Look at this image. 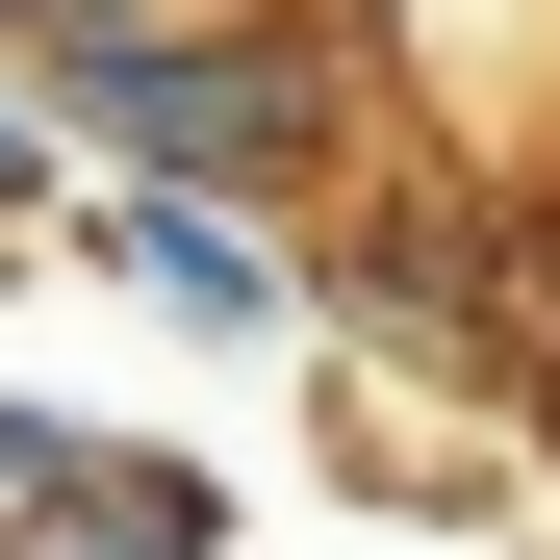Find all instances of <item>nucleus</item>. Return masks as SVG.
Segmentation results:
<instances>
[{
    "instance_id": "423d86ee",
    "label": "nucleus",
    "mask_w": 560,
    "mask_h": 560,
    "mask_svg": "<svg viewBox=\"0 0 560 560\" xmlns=\"http://www.w3.org/2000/svg\"><path fill=\"white\" fill-rule=\"evenodd\" d=\"M510 306H535V357H560V178H510Z\"/></svg>"
},
{
    "instance_id": "39448f33",
    "label": "nucleus",
    "mask_w": 560,
    "mask_h": 560,
    "mask_svg": "<svg viewBox=\"0 0 560 560\" xmlns=\"http://www.w3.org/2000/svg\"><path fill=\"white\" fill-rule=\"evenodd\" d=\"M51 178H77V153H51V103H26V51H0V230H51Z\"/></svg>"
},
{
    "instance_id": "7ed1b4c3",
    "label": "nucleus",
    "mask_w": 560,
    "mask_h": 560,
    "mask_svg": "<svg viewBox=\"0 0 560 560\" xmlns=\"http://www.w3.org/2000/svg\"><path fill=\"white\" fill-rule=\"evenodd\" d=\"M51 230L103 255L178 357H306V230H280V205H205V178H51Z\"/></svg>"
},
{
    "instance_id": "f03ea898",
    "label": "nucleus",
    "mask_w": 560,
    "mask_h": 560,
    "mask_svg": "<svg viewBox=\"0 0 560 560\" xmlns=\"http://www.w3.org/2000/svg\"><path fill=\"white\" fill-rule=\"evenodd\" d=\"M306 357H383V383L510 408V357H535V306H510V205H485V178H383V153H357L331 205H306Z\"/></svg>"
},
{
    "instance_id": "0eeeda50",
    "label": "nucleus",
    "mask_w": 560,
    "mask_h": 560,
    "mask_svg": "<svg viewBox=\"0 0 560 560\" xmlns=\"http://www.w3.org/2000/svg\"><path fill=\"white\" fill-rule=\"evenodd\" d=\"M0 26H26V0H0Z\"/></svg>"
},
{
    "instance_id": "20e7f679",
    "label": "nucleus",
    "mask_w": 560,
    "mask_h": 560,
    "mask_svg": "<svg viewBox=\"0 0 560 560\" xmlns=\"http://www.w3.org/2000/svg\"><path fill=\"white\" fill-rule=\"evenodd\" d=\"M0 560H230V458L0 383Z\"/></svg>"
},
{
    "instance_id": "f257e3e1",
    "label": "nucleus",
    "mask_w": 560,
    "mask_h": 560,
    "mask_svg": "<svg viewBox=\"0 0 560 560\" xmlns=\"http://www.w3.org/2000/svg\"><path fill=\"white\" fill-rule=\"evenodd\" d=\"M26 103L77 178H205V205L306 230L357 153H383V26L357 0H26Z\"/></svg>"
}]
</instances>
